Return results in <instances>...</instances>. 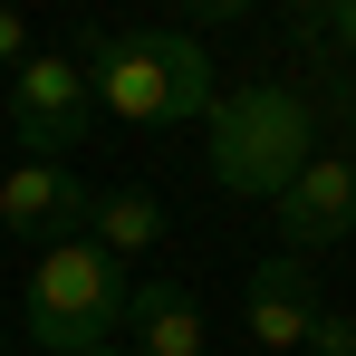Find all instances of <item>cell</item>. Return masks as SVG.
Wrapping results in <instances>:
<instances>
[{
	"mask_svg": "<svg viewBox=\"0 0 356 356\" xmlns=\"http://www.w3.org/2000/svg\"><path fill=\"white\" fill-rule=\"evenodd\" d=\"M327 39H347V49H356V0H337V10H327Z\"/></svg>",
	"mask_w": 356,
	"mask_h": 356,
	"instance_id": "cell-12",
	"label": "cell"
},
{
	"mask_svg": "<svg viewBox=\"0 0 356 356\" xmlns=\"http://www.w3.org/2000/svg\"><path fill=\"white\" fill-rule=\"evenodd\" d=\"M125 298H135L125 270L77 232V241H49V250H39L29 298H19V327H29L39 347H58V356H97V347L125 327Z\"/></svg>",
	"mask_w": 356,
	"mask_h": 356,
	"instance_id": "cell-3",
	"label": "cell"
},
{
	"mask_svg": "<svg viewBox=\"0 0 356 356\" xmlns=\"http://www.w3.org/2000/svg\"><path fill=\"white\" fill-rule=\"evenodd\" d=\"M87 241H97L106 260L154 250V241H164V202H154V193H97V202H87Z\"/></svg>",
	"mask_w": 356,
	"mask_h": 356,
	"instance_id": "cell-9",
	"label": "cell"
},
{
	"mask_svg": "<svg viewBox=\"0 0 356 356\" xmlns=\"http://www.w3.org/2000/svg\"><path fill=\"white\" fill-rule=\"evenodd\" d=\"M87 77H77V58H29L10 67V125H19V145L39 154V164H67L77 154V135H87Z\"/></svg>",
	"mask_w": 356,
	"mask_h": 356,
	"instance_id": "cell-4",
	"label": "cell"
},
{
	"mask_svg": "<svg viewBox=\"0 0 356 356\" xmlns=\"http://www.w3.org/2000/svg\"><path fill=\"white\" fill-rule=\"evenodd\" d=\"M280 232H289V250H337V241L356 232V164L347 154H308V164L289 174Z\"/></svg>",
	"mask_w": 356,
	"mask_h": 356,
	"instance_id": "cell-5",
	"label": "cell"
},
{
	"mask_svg": "<svg viewBox=\"0 0 356 356\" xmlns=\"http://www.w3.org/2000/svg\"><path fill=\"white\" fill-rule=\"evenodd\" d=\"M77 77L97 106H116L125 125H183V116H212V58L202 39L183 29H125V39H87L77 49Z\"/></svg>",
	"mask_w": 356,
	"mask_h": 356,
	"instance_id": "cell-1",
	"label": "cell"
},
{
	"mask_svg": "<svg viewBox=\"0 0 356 356\" xmlns=\"http://www.w3.org/2000/svg\"><path fill=\"white\" fill-rule=\"evenodd\" d=\"M97 356H106V347H97Z\"/></svg>",
	"mask_w": 356,
	"mask_h": 356,
	"instance_id": "cell-13",
	"label": "cell"
},
{
	"mask_svg": "<svg viewBox=\"0 0 356 356\" xmlns=\"http://www.w3.org/2000/svg\"><path fill=\"white\" fill-rule=\"evenodd\" d=\"M308 356H356V318L318 308V318H308Z\"/></svg>",
	"mask_w": 356,
	"mask_h": 356,
	"instance_id": "cell-10",
	"label": "cell"
},
{
	"mask_svg": "<svg viewBox=\"0 0 356 356\" xmlns=\"http://www.w3.org/2000/svg\"><path fill=\"white\" fill-rule=\"evenodd\" d=\"M202 125H212V183L250 202H280L289 174L318 154V116L289 87H232V97H212Z\"/></svg>",
	"mask_w": 356,
	"mask_h": 356,
	"instance_id": "cell-2",
	"label": "cell"
},
{
	"mask_svg": "<svg viewBox=\"0 0 356 356\" xmlns=\"http://www.w3.org/2000/svg\"><path fill=\"white\" fill-rule=\"evenodd\" d=\"M87 183L67 174V164H19V174L0 183V222L10 232H29V241H77L87 232Z\"/></svg>",
	"mask_w": 356,
	"mask_h": 356,
	"instance_id": "cell-6",
	"label": "cell"
},
{
	"mask_svg": "<svg viewBox=\"0 0 356 356\" xmlns=\"http://www.w3.org/2000/svg\"><path fill=\"white\" fill-rule=\"evenodd\" d=\"M250 347H270V356H289L308 347V318H318V289H308V270L298 260H260L250 270Z\"/></svg>",
	"mask_w": 356,
	"mask_h": 356,
	"instance_id": "cell-7",
	"label": "cell"
},
{
	"mask_svg": "<svg viewBox=\"0 0 356 356\" xmlns=\"http://www.w3.org/2000/svg\"><path fill=\"white\" fill-rule=\"evenodd\" d=\"M29 58V29H19V10H0V67H19Z\"/></svg>",
	"mask_w": 356,
	"mask_h": 356,
	"instance_id": "cell-11",
	"label": "cell"
},
{
	"mask_svg": "<svg viewBox=\"0 0 356 356\" xmlns=\"http://www.w3.org/2000/svg\"><path fill=\"white\" fill-rule=\"evenodd\" d=\"M125 327H135V356H202V308L193 289H135L125 298Z\"/></svg>",
	"mask_w": 356,
	"mask_h": 356,
	"instance_id": "cell-8",
	"label": "cell"
}]
</instances>
